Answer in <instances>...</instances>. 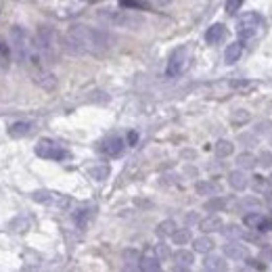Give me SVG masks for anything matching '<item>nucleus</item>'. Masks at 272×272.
Returning a JSON list of instances; mask_svg holds the SVG:
<instances>
[{"label":"nucleus","mask_w":272,"mask_h":272,"mask_svg":"<svg viewBox=\"0 0 272 272\" xmlns=\"http://www.w3.org/2000/svg\"><path fill=\"white\" fill-rule=\"evenodd\" d=\"M203 268L205 270H226V262L218 256H207L203 260Z\"/></svg>","instance_id":"20"},{"label":"nucleus","mask_w":272,"mask_h":272,"mask_svg":"<svg viewBox=\"0 0 272 272\" xmlns=\"http://www.w3.org/2000/svg\"><path fill=\"white\" fill-rule=\"evenodd\" d=\"M124 260H126V266L128 268H134V266H138L136 262H140V253L136 249H126L124 251Z\"/></svg>","instance_id":"31"},{"label":"nucleus","mask_w":272,"mask_h":272,"mask_svg":"<svg viewBox=\"0 0 272 272\" xmlns=\"http://www.w3.org/2000/svg\"><path fill=\"white\" fill-rule=\"evenodd\" d=\"M32 74H34V82H36L40 88H44V90H55L57 78H55V74H52L48 67H44V69H34Z\"/></svg>","instance_id":"8"},{"label":"nucleus","mask_w":272,"mask_h":272,"mask_svg":"<svg viewBox=\"0 0 272 272\" xmlns=\"http://www.w3.org/2000/svg\"><path fill=\"white\" fill-rule=\"evenodd\" d=\"M251 184H253V189H256L258 193H268L270 191V180L264 178V176H253Z\"/></svg>","instance_id":"29"},{"label":"nucleus","mask_w":272,"mask_h":272,"mask_svg":"<svg viewBox=\"0 0 272 272\" xmlns=\"http://www.w3.org/2000/svg\"><path fill=\"white\" fill-rule=\"evenodd\" d=\"M36 155L42 157V159H52V161H63L69 157V151L63 149L61 145H57L55 140L42 138L40 143L36 145Z\"/></svg>","instance_id":"7"},{"label":"nucleus","mask_w":272,"mask_h":272,"mask_svg":"<svg viewBox=\"0 0 272 272\" xmlns=\"http://www.w3.org/2000/svg\"><path fill=\"white\" fill-rule=\"evenodd\" d=\"M258 163H262V165H264V168H268V165H272V155H270L268 151H266V153H262Z\"/></svg>","instance_id":"35"},{"label":"nucleus","mask_w":272,"mask_h":272,"mask_svg":"<svg viewBox=\"0 0 272 272\" xmlns=\"http://www.w3.org/2000/svg\"><path fill=\"white\" fill-rule=\"evenodd\" d=\"M224 256H228L231 260H245L247 258V247H245V245H239L234 239H231L224 245Z\"/></svg>","instance_id":"12"},{"label":"nucleus","mask_w":272,"mask_h":272,"mask_svg":"<svg viewBox=\"0 0 272 272\" xmlns=\"http://www.w3.org/2000/svg\"><path fill=\"white\" fill-rule=\"evenodd\" d=\"M119 4L130 11H149V2L147 0H119Z\"/></svg>","instance_id":"21"},{"label":"nucleus","mask_w":272,"mask_h":272,"mask_svg":"<svg viewBox=\"0 0 272 272\" xmlns=\"http://www.w3.org/2000/svg\"><path fill=\"white\" fill-rule=\"evenodd\" d=\"M224 38H226V28H224L222 23H214L212 28L207 30V34H205L207 44H220Z\"/></svg>","instance_id":"13"},{"label":"nucleus","mask_w":272,"mask_h":272,"mask_svg":"<svg viewBox=\"0 0 272 272\" xmlns=\"http://www.w3.org/2000/svg\"><path fill=\"white\" fill-rule=\"evenodd\" d=\"M207 209H222V207H226V199H222V197H216L214 201H207V205H205Z\"/></svg>","instance_id":"33"},{"label":"nucleus","mask_w":272,"mask_h":272,"mask_svg":"<svg viewBox=\"0 0 272 272\" xmlns=\"http://www.w3.org/2000/svg\"><path fill=\"white\" fill-rule=\"evenodd\" d=\"M241 55H243V42H233V44L224 50V61L228 65H233L241 59Z\"/></svg>","instance_id":"14"},{"label":"nucleus","mask_w":272,"mask_h":272,"mask_svg":"<svg viewBox=\"0 0 272 272\" xmlns=\"http://www.w3.org/2000/svg\"><path fill=\"white\" fill-rule=\"evenodd\" d=\"M11 42H13V52L19 61H25L30 55V50L34 46V38L30 36V32L21 28V25H15L11 28Z\"/></svg>","instance_id":"5"},{"label":"nucleus","mask_w":272,"mask_h":272,"mask_svg":"<svg viewBox=\"0 0 272 272\" xmlns=\"http://www.w3.org/2000/svg\"><path fill=\"white\" fill-rule=\"evenodd\" d=\"M264 25H266V21L260 13H245L236 19V34H239L241 40H249L256 36L260 30H264Z\"/></svg>","instance_id":"4"},{"label":"nucleus","mask_w":272,"mask_h":272,"mask_svg":"<svg viewBox=\"0 0 272 272\" xmlns=\"http://www.w3.org/2000/svg\"><path fill=\"white\" fill-rule=\"evenodd\" d=\"M63 50L67 55H105L111 48V36L88 25H72L63 36Z\"/></svg>","instance_id":"1"},{"label":"nucleus","mask_w":272,"mask_h":272,"mask_svg":"<svg viewBox=\"0 0 272 272\" xmlns=\"http://www.w3.org/2000/svg\"><path fill=\"white\" fill-rule=\"evenodd\" d=\"M32 124L30 121H15V124L8 128V134H11L13 138H21V136H28L32 132Z\"/></svg>","instance_id":"17"},{"label":"nucleus","mask_w":272,"mask_h":272,"mask_svg":"<svg viewBox=\"0 0 272 272\" xmlns=\"http://www.w3.org/2000/svg\"><path fill=\"white\" fill-rule=\"evenodd\" d=\"M245 260H247V266H249V268H256V270L266 268V264H264V262H262V264H260L258 260H249V258H245Z\"/></svg>","instance_id":"37"},{"label":"nucleus","mask_w":272,"mask_h":272,"mask_svg":"<svg viewBox=\"0 0 272 272\" xmlns=\"http://www.w3.org/2000/svg\"><path fill=\"white\" fill-rule=\"evenodd\" d=\"M222 234L226 236L228 241H231V239H241V236H243V228L236 226V224H228V226L222 228Z\"/></svg>","instance_id":"26"},{"label":"nucleus","mask_w":272,"mask_h":272,"mask_svg":"<svg viewBox=\"0 0 272 272\" xmlns=\"http://www.w3.org/2000/svg\"><path fill=\"white\" fill-rule=\"evenodd\" d=\"M0 55H2V57H8V46L4 44V42H0Z\"/></svg>","instance_id":"39"},{"label":"nucleus","mask_w":272,"mask_h":272,"mask_svg":"<svg viewBox=\"0 0 272 272\" xmlns=\"http://www.w3.org/2000/svg\"><path fill=\"white\" fill-rule=\"evenodd\" d=\"M107 176H109V165H96V168H90V178L101 182Z\"/></svg>","instance_id":"30"},{"label":"nucleus","mask_w":272,"mask_h":272,"mask_svg":"<svg viewBox=\"0 0 272 272\" xmlns=\"http://www.w3.org/2000/svg\"><path fill=\"white\" fill-rule=\"evenodd\" d=\"M172 262L176 270H189L193 266V262H195V256L187 249H178L176 253H172Z\"/></svg>","instance_id":"11"},{"label":"nucleus","mask_w":272,"mask_h":272,"mask_svg":"<svg viewBox=\"0 0 272 272\" xmlns=\"http://www.w3.org/2000/svg\"><path fill=\"white\" fill-rule=\"evenodd\" d=\"M199 228L203 233H216V231H220V228H222V220L218 216H207V218H203V220L199 222Z\"/></svg>","instance_id":"18"},{"label":"nucleus","mask_w":272,"mask_h":272,"mask_svg":"<svg viewBox=\"0 0 272 272\" xmlns=\"http://www.w3.org/2000/svg\"><path fill=\"white\" fill-rule=\"evenodd\" d=\"M99 19L113 25V28H128V30H136L145 23V19L140 15H134L130 11H111V8H105L99 13Z\"/></svg>","instance_id":"3"},{"label":"nucleus","mask_w":272,"mask_h":272,"mask_svg":"<svg viewBox=\"0 0 272 272\" xmlns=\"http://www.w3.org/2000/svg\"><path fill=\"white\" fill-rule=\"evenodd\" d=\"M34 42H36V46L40 48V52L48 61V65L55 63L57 57H59V50L63 48V44H61L63 38H61L52 28H46V25H42V28L36 32V38H34Z\"/></svg>","instance_id":"2"},{"label":"nucleus","mask_w":272,"mask_h":272,"mask_svg":"<svg viewBox=\"0 0 272 272\" xmlns=\"http://www.w3.org/2000/svg\"><path fill=\"white\" fill-rule=\"evenodd\" d=\"M241 4H243V0H228V2H226V13L228 15H234L241 8Z\"/></svg>","instance_id":"34"},{"label":"nucleus","mask_w":272,"mask_h":272,"mask_svg":"<svg viewBox=\"0 0 272 272\" xmlns=\"http://www.w3.org/2000/svg\"><path fill=\"white\" fill-rule=\"evenodd\" d=\"M191 61V48L189 46H180L170 55L168 59V67H165V76L168 78H178L180 74H184V69L189 67Z\"/></svg>","instance_id":"6"},{"label":"nucleus","mask_w":272,"mask_h":272,"mask_svg":"<svg viewBox=\"0 0 272 272\" xmlns=\"http://www.w3.org/2000/svg\"><path fill=\"white\" fill-rule=\"evenodd\" d=\"M266 207L272 212V191H268V193H266Z\"/></svg>","instance_id":"38"},{"label":"nucleus","mask_w":272,"mask_h":272,"mask_svg":"<svg viewBox=\"0 0 272 272\" xmlns=\"http://www.w3.org/2000/svg\"><path fill=\"white\" fill-rule=\"evenodd\" d=\"M228 184H231L233 189L236 191H243L245 187H247V174H245L243 170H234L228 174Z\"/></svg>","instance_id":"15"},{"label":"nucleus","mask_w":272,"mask_h":272,"mask_svg":"<svg viewBox=\"0 0 272 272\" xmlns=\"http://www.w3.org/2000/svg\"><path fill=\"white\" fill-rule=\"evenodd\" d=\"M236 163H239L243 170H253L258 165V159H256V155H251V153H241Z\"/></svg>","instance_id":"22"},{"label":"nucleus","mask_w":272,"mask_h":272,"mask_svg":"<svg viewBox=\"0 0 272 272\" xmlns=\"http://www.w3.org/2000/svg\"><path fill=\"white\" fill-rule=\"evenodd\" d=\"M214 241L209 239V236H201V239H195L193 241V249H195L197 253H209L214 249Z\"/></svg>","instance_id":"19"},{"label":"nucleus","mask_w":272,"mask_h":272,"mask_svg":"<svg viewBox=\"0 0 272 272\" xmlns=\"http://www.w3.org/2000/svg\"><path fill=\"white\" fill-rule=\"evenodd\" d=\"M92 220V209L90 207H80L78 212L74 214V222L78 228H86Z\"/></svg>","instance_id":"16"},{"label":"nucleus","mask_w":272,"mask_h":272,"mask_svg":"<svg viewBox=\"0 0 272 272\" xmlns=\"http://www.w3.org/2000/svg\"><path fill=\"white\" fill-rule=\"evenodd\" d=\"M214 149H216V155L218 157H228L234 151V145L231 143V140H218Z\"/></svg>","instance_id":"23"},{"label":"nucleus","mask_w":272,"mask_h":272,"mask_svg":"<svg viewBox=\"0 0 272 272\" xmlns=\"http://www.w3.org/2000/svg\"><path fill=\"white\" fill-rule=\"evenodd\" d=\"M138 268H140V270H147V272H155V270H159V268H161V260L157 258V253L153 251V247L145 249V253L140 256Z\"/></svg>","instance_id":"9"},{"label":"nucleus","mask_w":272,"mask_h":272,"mask_svg":"<svg viewBox=\"0 0 272 272\" xmlns=\"http://www.w3.org/2000/svg\"><path fill=\"white\" fill-rule=\"evenodd\" d=\"M172 241L174 245H187L191 241V231L189 228H178V231L172 233Z\"/></svg>","instance_id":"24"},{"label":"nucleus","mask_w":272,"mask_h":272,"mask_svg":"<svg viewBox=\"0 0 272 272\" xmlns=\"http://www.w3.org/2000/svg\"><path fill=\"white\" fill-rule=\"evenodd\" d=\"M220 191V187H218L216 182H199L197 184V193L199 195H214V193Z\"/></svg>","instance_id":"28"},{"label":"nucleus","mask_w":272,"mask_h":272,"mask_svg":"<svg viewBox=\"0 0 272 272\" xmlns=\"http://www.w3.org/2000/svg\"><path fill=\"white\" fill-rule=\"evenodd\" d=\"M243 222H245V226H247V228H253V231L260 233V226H262V222H264V216H260V214H247V216L243 218Z\"/></svg>","instance_id":"25"},{"label":"nucleus","mask_w":272,"mask_h":272,"mask_svg":"<svg viewBox=\"0 0 272 272\" xmlns=\"http://www.w3.org/2000/svg\"><path fill=\"white\" fill-rule=\"evenodd\" d=\"M174 231H176V222L174 220H163V222H159V226H157V234L159 236H172Z\"/></svg>","instance_id":"27"},{"label":"nucleus","mask_w":272,"mask_h":272,"mask_svg":"<svg viewBox=\"0 0 272 272\" xmlns=\"http://www.w3.org/2000/svg\"><path fill=\"white\" fill-rule=\"evenodd\" d=\"M153 251L157 253V258H159V260H163V258H168V256H170L168 245H163V243H159V245H153Z\"/></svg>","instance_id":"32"},{"label":"nucleus","mask_w":272,"mask_h":272,"mask_svg":"<svg viewBox=\"0 0 272 272\" xmlns=\"http://www.w3.org/2000/svg\"><path fill=\"white\" fill-rule=\"evenodd\" d=\"M136 138H138L136 132H130V134H128V143H130V145H134V143H136Z\"/></svg>","instance_id":"40"},{"label":"nucleus","mask_w":272,"mask_h":272,"mask_svg":"<svg viewBox=\"0 0 272 272\" xmlns=\"http://www.w3.org/2000/svg\"><path fill=\"white\" fill-rule=\"evenodd\" d=\"M153 2H155V4H159V6H165V4H170L172 0H153Z\"/></svg>","instance_id":"41"},{"label":"nucleus","mask_w":272,"mask_h":272,"mask_svg":"<svg viewBox=\"0 0 272 272\" xmlns=\"http://www.w3.org/2000/svg\"><path fill=\"white\" fill-rule=\"evenodd\" d=\"M260 256H262V260H264V262H272V245H266V247L262 249Z\"/></svg>","instance_id":"36"},{"label":"nucleus","mask_w":272,"mask_h":272,"mask_svg":"<svg viewBox=\"0 0 272 272\" xmlns=\"http://www.w3.org/2000/svg\"><path fill=\"white\" fill-rule=\"evenodd\" d=\"M101 151H103L105 155H109V157L121 155V151H124V138H121V136H109V138H105L103 145H101Z\"/></svg>","instance_id":"10"}]
</instances>
